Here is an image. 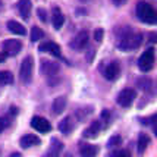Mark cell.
<instances>
[{
    "instance_id": "1",
    "label": "cell",
    "mask_w": 157,
    "mask_h": 157,
    "mask_svg": "<svg viewBox=\"0 0 157 157\" xmlns=\"http://www.w3.org/2000/svg\"><path fill=\"white\" fill-rule=\"evenodd\" d=\"M137 16L144 24H157V12L156 9L147 2H138L137 3Z\"/></svg>"
},
{
    "instance_id": "2",
    "label": "cell",
    "mask_w": 157,
    "mask_h": 157,
    "mask_svg": "<svg viewBox=\"0 0 157 157\" xmlns=\"http://www.w3.org/2000/svg\"><path fill=\"white\" fill-rule=\"evenodd\" d=\"M143 43V34H126L119 41V50L122 52H132L141 46Z\"/></svg>"
},
{
    "instance_id": "3",
    "label": "cell",
    "mask_w": 157,
    "mask_h": 157,
    "mask_svg": "<svg viewBox=\"0 0 157 157\" xmlns=\"http://www.w3.org/2000/svg\"><path fill=\"white\" fill-rule=\"evenodd\" d=\"M33 74H34V59L31 56H27L22 63H21L19 69V78L24 84H29L33 79Z\"/></svg>"
},
{
    "instance_id": "4",
    "label": "cell",
    "mask_w": 157,
    "mask_h": 157,
    "mask_svg": "<svg viewBox=\"0 0 157 157\" xmlns=\"http://www.w3.org/2000/svg\"><path fill=\"white\" fill-rule=\"evenodd\" d=\"M153 66H154V48L150 47L140 56V59H138V68L141 69L143 72H148V71L153 69Z\"/></svg>"
},
{
    "instance_id": "5",
    "label": "cell",
    "mask_w": 157,
    "mask_h": 157,
    "mask_svg": "<svg viewBox=\"0 0 157 157\" xmlns=\"http://www.w3.org/2000/svg\"><path fill=\"white\" fill-rule=\"evenodd\" d=\"M135 98H137L135 90L125 88V90H122V91L119 93V96H117V104L122 106V107H129Z\"/></svg>"
},
{
    "instance_id": "6",
    "label": "cell",
    "mask_w": 157,
    "mask_h": 157,
    "mask_svg": "<svg viewBox=\"0 0 157 157\" xmlns=\"http://www.w3.org/2000/svg\"><path fill=\"white\" fill-rule=\"evenodd\" d=\"M31 126L34 128L35 131H38L41 134H47L52 131V123L48 122L47 119L41 116H34L31 119Z\"/></svg>"
},
{
    "instance_id": "7",
    "label": "cell",
    "mask_w": 157,
    "mask_h": 157,
    "mask_svg": "<svg viewBox=\"0 0 157 157\" xmlns=\"http://www.w3.org/2000/svg\"><path fill=\"white\" fill-rule=\"evenodd\" d=\"M88 41H90L88 33L87 31H81V33L76 34V37L74 40L71 41V47L74 50H82V48H85L88 46Z\"/></svg>"
},
{
    "instance_id": "8",
    "label": "cell",
    "mask_w": 157,
    "mask_h": 157,
    "mask_svg": "<svg viewBox=\"0 0 157 157\" xmlns=\"http://www.w3.org/2000/svg\"><path fill=\"white\" fill-rule=\"evenodd\" d=\"M119 74H121V66H119L117 62H110L103 71V75L107 81H115L119 76Z\"/></svg>"
},
{
    "instance_id": "9",
    "label": "cell",
    "mask_w": 157,
    "mask_h": 157,
    "mask_svg": "<svg viewBox=\"0 0 157 157\" xmlns=\"http://www.w3.org/2000/svg\"><path fill=\"white\" fill-rule=\"evenodd\" d=\"M38 50H40V52H47V53L56 56V57H60V59L63 57V56H62L60 46H59L57 43H55V41H46V43H43V44H40Z\"/></svg>"
},
{
    "instance_id": "10",
    "label": "cell",
    "mask_w": 157,
    "mask_h": 157,
    "mask_svg": "<svg viewBox=\"0 0 157 157\" xmlns=\"http://www.w3.org/2000/svg\"><path fill=\"white\" fill-rule=\"evenodd\" d=\"M22 48V43L19 40H6L3 43V50L7 56H16Z\"/></svg>"
},
{
    "instance_id": "11",
    "label": "cell",
    "mask_w": 157,
    "mask_h": 157,
    "mask_svg": "<svg viewBox=\"0 0 157 157\" xmlns=\"http://www.w3.org/2000/svg\"><path fill=\"white\" fill-rule=\"evenodd\" d=\"M41 69H43V74H46L47 76H55L59 74V65L52 60L41 62Z\"/></svg>"
},
{
    "instance_id": "12",
    "label": "cell",
    "mask_w": 157,
    "mask_h": 157,
    "mask_svg": "<svg viewBox=\"0 0 157 157\" xmlns=\"http://www.w3.org/2000/svg\"><path fill=\"white\" fill-rule=\"evenodd\" d=\"M62 150H63V144H62L59 140L53 138L50 147H48V150L46 151V154H44V157H59Z\"/></svg>"
},
{
    "instance_id": "13",
    "label": "cell",
    "mask_w": 157,
    "mask_h": 157,
    "mask_svg": "<svg viewBox=\"0 0 157 157\" xmlns=\"http://www.w3.org/2000/svg\"><path fill=\"white\" fill-rule=\"evenodd\" d=\"M41 143V140L37 135L34 134H27V135H24V137L21 138V147L22 148H29V147H34V145H38Z\"/></svg>"
},
{
    "instance_id": "14",
    "label": "cell",
    "mask_w": 157,
    "mask_h": 157,
    "mask_svg": "<svg viewBox=\"0 0 157 157\" xmlns=\"http://www.w3.org/2000/svg\"><path fill=\"white\" fill-rule=\"evenodd\" d=\"M18 10H19V15L24 18V19H28L29 15H31V9H33V3L31 0H19L18 2Z\"/></svg>"
},
{
    "instance_id": "15",
    "label": "cell",
    "mask_w": 157,
    "mask_h": 157,
    "mask_svg": "<svg viewBox=\"0 0 157 157\" xmlns=\"http://www.w3.org/2000/svg\"><path fill=\"white\" fill-rule=\"evenodd\" d=\"M6 27L7 29L12 33V34H16V35H24L27 34V29H25V27L22 25V24H19L18 21H7V24H6Z\"/></svg>"
},
{
    "instance_id": "16",
    "label": "cell",
    "mask_w": 157,
    "mask_h": 157,
    "mask_svg": "<svg viewBox=\"0 0 157 157\" xmlns=\"http://www.w3.org/2000/svg\"><path fill=\"white\" fill-rule=\"evenodd\" d=\"M52 24H53V28L55 29H60L65 24V16L62 13V10L59 7H55L53 9V13H52Z\"/></svg>"
},
{
    "instance_id": "17",
    "label": "cell",
    "mask_w": 157,
    "mask_h": 157,
    "mask_svg": "<svg viewBox=\"0 0 157 157\" xmlns=\"http://www.w3.org/2000/svg\"><path fill=\"white\" fill-rule=\"evenodd\" d=\"M79 154L82 157H96L98 154V147L93 144H82L79 147Z\"/></svg>"
},
{
    "instance_id": "18",
    "label": "cell",
    "mask_w": 157,
    "mask_h": 157,
    "mask_svg": "<svg viewBox=\"0 0 157 157\" xmlns=\"http://www.w3.org/2000/svg\"><path fill=\"white\" fill-rule=\"evenodd\" d=\"M66 109V97H57L53 101V106H52V112L55 115H60L63 113V110Z\"/></svg>"
},
{
    "instance_id": "19",
    "label": "cell",
    "mask_w": 157,
    "mask_h": 157,
    "mask_svg": "<svg viewBox=\"0 0 157 157\" xmlns=\"http://www.w3.org/2000/svg\"><path fill=\"white\" fill-rule=\"evenodd\" d=\"M100 126H101V125H100V122H93L90 128H87V129L84 131V137H85V138H96L97 135H98L100 129H101Z\"/></svg>"
},
{
    "instance_id": "20",
    "label": "cell",
    "mask_w": 157,
    "mask_h": 157,
    "mask_svg": "<svg viewBox=\"0 0 157 157\" xmlns=\"http://www.w3.org/2000/svg\"><path fill=\"white\" fill-rule=\"evenodd\" d=\"M148 144H150V137L147 134H140V137H138V145H137L138 154H144V151L147 150Z\"/></svg>"
},
{
    "instance_id": "21",
    "label": "cell",
    "mask_w": 157,
    "mask_h": 157,
    "mask_svg": "<svg viewBox=\"0 0 157 157\" xmlns=\"http://www.w3.org/2000/svg\"><path fill=\"white\" fill-rule=\"evenodd\" d=\"M74 129V125H72V121H71V117H65L63 121H60L59 123V131H60L63 135H69L71 132Z\"/></svg>"
},
{
    "instance_id": "22",
    "label": "cell",
    "mask_w": 157,
    "mask_h": 157,
    "mask_svg": "<svg viewBox=\"0 0 157 157\" xmlns=\"http://www.w3.org/2000/svg\"><path fill=\"white\" fill-rule=\"evenodd\" d=\"M91 113H93V107L85 106V107H81V109L76 110V117H78L81 122H84V121H85V119H87Z\"/></svg>"
},
{
    "instance_id": "23",
    "label": "cell",
    "mask_w": 157,
    "mask_h": 157,
    "mask_svg": "<svg viewBox=\"0 0 157 157\" xmlns=\"http://www.w3.org/2000/svg\"><path fill=\"white\" fill-rule=\"evenodd\" d=\"M13 82V75L7 71H0V85H9Z\"/></svg>"
},
{
    "instance_id": "24",
    "label": "cell",
    "mask_w": 157,
    "mask_h": 157,
    "mask_svg": "<svg viewBox=\"0 0 157 157\" xmlns=\"http://www.w3.org/2000/svg\"><path fill=\"white\" fill-rule=\"evenodd\" d=\"M43 37H44V31L38 27H33V29H31V35H29L31 41H33V43H34V41H38V40H41Z\"/></svg>"
},
{
    "instance_id": "25",
    "label": "cell",
    "mask_w": 157,
    "mask_h": 157,
    "mask_svg": "<svg viewBox=\"0 0 157 157\" xmlns=\"http://www.w3.org/2000/svg\"><path fill=\"white\" fill-rule=\"evenodd\" d=\"M138 87L144 91H147V90H150L151 87V79L148 78H141V79H138Z\"/></svg>"
},
{
    "instance_id": "26",
    "label": "cell",
    "mask_w": 157,
    "mask_h": 157,
    "mask_svg": "<svg viewBox=\"0 0 157 157\" xmlns=\"http://www.w3.org/2000/svg\"><path fill=\"white\" fill-rule=\"evenodd\" d=\"M122 144V137L121 135H113L109 141V147H116V145H121Z\"/></svg>"
},
{
    "instance_id": "27",
    "label": "cell",
    "mask_w": 157,
    "mask_h": 157,
    "mask_svg": "<svg viewBox=\"0 0 157 157\" xmlns=\"http://www.w3.org/2000/svg\"><path fill=\"white\" fill-rule=\"evenodd\" d=\"M110 157H132V156H131V153L128 150H116L112 153Z\"/></svg>"
},
{
    "instance_id": "28",
    "label": "cell",
    "mask_w": 157,
    "mask_h": 157,
    "mask_svg": "<svg viewBox=\"0 0 157 157\" xmlns=\"http://www.w3.org/2000/svg\"><path fill=\"white\" fill-rule=\"evenodd\" d=\"M103 37H104V29L103 28H97L96 31H94V40L97 43H100L103 40Z\"/></svg>"
},
{
    "instance_id": "29",
    "label": "cell",
    "mask_w": 157,
    "mask_h": 157,
    "mask_svg": "<svg viewBox=\"0 0 157 157\" xmlns=\"http://www.w3.org/2000/svg\"><path fill=\"white\" fill-rule=\"evenodd\" d=\"M37 15H38V18H40L43 22H47V12H46L43 7H38V9H37Z\"/></svg>"
},
{
    "instance_id": "30",
    "label": "cell",
    "mask_w": 157,
    "mask_h": 157,
    "mask_svg": "<svg viewBox=\"0 0 157 157\" xmlns=\"http://www.w3.org/2000/svg\"><path fill=\"white\" fill-rule=\"evenodd\" d=\"M9 126V117H0V134Z\"/></svg>"
},
{
    "instance_id": "31",
    "label": "cell",
    "mask_w": 157,
    "mask_h": 157,
    "mask_svg": "<svg viewBox=\"0 0 157 157\" xmlns=\"http://www.w3.org/2000/svg\"><path fill=\"white\" fill-rule=\"evenodd\" d=\"M157 122V113L156 115H153L151 117H148V119H141V123H156Z\"/></svg>"
},
{
    "instance_id": "32",
    "label": "cell",
    "mask_w": 157,
    "mask_h": 157,
    "mask_svg": "<svg viewBox=\"0 0 157 157\" xmlns=\"http://www.w3.org/2000/svg\"><path fill=\"white\" fill-rule=\"evenodd\" d=\"M101 119H103V121H106V122L109 121V119H110V110H107V109L103 110V112H101Z\"/></svg>"
},
{
    "instance_id": "33",
    "label": "cell",
    "mask_w": 157,
    "mask_h": 157,
    "mask_svg": "<svg viewBox=\"0 0 157 157\" xmlns=\"http://www.w3.org/2000/svg\"><path fill=\"white\" fill-rule=\"evenodd\" d=\"M150 43L151 44H156L157 43V34L156 33H151L150 34Z\"/></svg>"
},
{
    "instance_id": "34",
    "label": "cell",
    "mask_w": 157,
    "mask_h": 157,
    "mask_svg": "<svg viewBox=\"0 0 157 157\" xmlns=\"http://www.w3.org/2000/svg\"><path fill=\"white\" fill-rule=\"evenodd\" d=\"M112 2H113L115 6H122V5H125L128 0H112Z\"/></svg>"
},
{
    "instance_id": "35",
    "label": "cell",
    "mask_w": 157,
    "mask_h": 157,
    "mask_svg": "<svg viewBox=\"0 0 157 157\" xmlns=\"http://www.w3.org/2000/svg\"><path fill=\"white\" fill-rule=\"evenodd\" d=\"M6 57H7L6 53H0V63H3V62L6 60Z\"/></svg>"
},
{
    "instance_id": "36",
    "label": "cell",
    "mask_w": 157,
    "mask_h": 157,
    "mask_svg": "<svg viewBox=\"0 0 157 157\" xmlns=\"http://www.w3.org/2000/svg\"><path fill=\"white\" fill-rule=\"evenodd\" d=\"M16 113H18V109H16V107H12V109L9 110V115H10V116H12V115H16Z\"/></svg>"
},
{
    "instance_id": "37",
    "label": "cell",
    "mask_w": 157,
    "mask_h": 157,
    "mask_svg": "<svg viewBox=\"0 0 157 157\" xmlns=\"http://www.w3.org/2000/svg\"><path fill=\"white\" fill-rule=\"evenodd\" d=\"M9 157H21V153H12Z\"/></svg>"
},
{
    "instance_id": "38",
    "label": "cell",
    "mask_w": 157,
    "mask_h": 157,
    "mask_svg": "<svg viewBox=\"0 0 157 157\" xmlns=\"http://www.w3.org/2000/svg\"><path fill=\"white\" fill-rule=\"evenodd\" d=\"M153 131H154V135L157 137V122L154 123V126H153Z\"/></svg>"
},
{
    "instance_id": "39",
    "label": "cell",
    "mask_w": 157,
    "mask_h": 157,
    "mask_svg": "<svg viewBox=\"0 0 157 157\" xmlns=\"http://www.w3.org/2000/svg\"><path fill=\"white\" fill-rule=\"evenodd\" d=\"M81 2H84V3H87V2H90V0H81Z\"/></svg>"
}]
</instances>
